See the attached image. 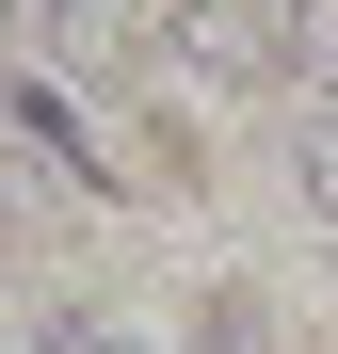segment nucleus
<instances>
[{
    "instance_id": "1",
    "label": "nucleus",
    "mask_w": 338,
    "mask_h": 354,
    "mask_svg": "<svg viewBox=\"0 0 338 354\" xmlns=\"http://www.w3.org/2000/svg\"><path fill=\"white\" fill-rule=\"evenodd\" d=\"M32 32L65 48L81 81H129V48H145V17H129V0H32Z\"/></svg>"
},
{
    "instance_id": "2",
    "label": "nucleus",
    "mask_w": 338,
    "mask_h": 354,
    "mask_svg": "<svg viewBox=\"0 0 338 354\" xmlns=\"http://www.w3.org/2000/svg\"><path fill=\"white\" fill-rule=\"evenodd\" d=\"M178 48H194L209 81H258V65H290V48L258 32V0H178Z\"/></svg>"
},
{
    "instance_id": "3",
    "label": "nucleus",
    "mask_w": 338,
    "mask_h": 354,
    "mask_svg": "<svg viewBox=\"0 0 338 354\" xmlns=\"http://www.w3.org/2000/svg\"><path fill=\"white\" fill-rule=\"evenodd\" d=\"M274 48H290V81H322V113H338V0H290Z\"/></svg>"
},
{
    "instance_id": "4",
    "label": "nucleus",
    "mask_w": 338,
    "mask_h": 354,
    "mask_svg": "<svg viewBox=\"0 0 338 354\" xmlns=\"http://www.w3.org/2000/svg\"><path fill=\"white\" fill-rule=\"evenodd\" d=\"M32 354H145V338L113 322V306H81V290H65V306H32Z\"/></svg>"
},
{
    "instance_id": "5",
    "label": "nucleus",
    "mask_w": 338,
    "mask_h": 354,
    "mask_svg": "<svg viewBox=\"0 0 338 354\" xmlns=\"http://www.w3.org/2000/svg\"><path fill=\"white\" fill-rule=\"evenodd\" d=\"M306 209L338 225V113H322V129H306Z\"/></svg>"
},
{
    "instance_id": "6",
    "label": "nucleus",
    "mask_w": 338,
    "mask_h": 354,
    "mask_svg": "<svg viewBox=\"0 0 338 354\" xmlns=\"http://www.w3.org/2000/svg\"><path fill=\"white\" fill-rule=\"evenodd\" d=\"M0 48H17V0H0Z\"/></svg>"
}]
</instances>
